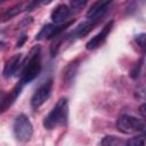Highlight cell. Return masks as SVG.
<instances>
[{"label":"cell","mask_w":146,"mask_h":146,"mask_svg":"<svg viewBox=\"0 0 146 146\" xmlns=\"http://www.w3.org/2000/svg\"><path fill=\"white\" fill-rule=\"evenodd\" d=\"M67 117H68V102L67 98L63 97L56 103L54 108L44 116L42 124L46 129L51 130L59 125L66 124Z\"/></svg>","instance_id":"obj_1"},{"label":"cell","mask_w":146,"mask_h":146,"mask_svg":"<svg viewBox=\"0 0 146 146\" xmlns=\"http://www.w3.org/2000/svg\"><path fill=\"white\" fill-rule=\"evenodd\" d=\"M42 64H41V52H40V47L35 46L31 49L29 54V58L23 67L22 75H21V83L27 84L32 82L41 72Z\"/></svg>","instance_id":"obj_2"},{"label":"cell","mask_w":146,"mask_h":146,"mask_svg":"<svg viewBox=\"0 0 146 146\" xmlns=\"http://www.w3.org/2000/svg\"><path fill=\"white\" fill-rule=\"evenodd\" d=\"M116 129L124 135H131V133H144L146 125L145 122L141 119H138L132 115H121L116 120Z\"/></svg>","instance_id":"obj_3"},{"label":"cell","mask_w":146,"mask_h":146,"mask_svg":"<svg viewBox=\"0 0 146 146\" xmlns=\"http://www.w3.org/2000/svg\"><path fill=\"white\" fill-rule=\"evenodd\" d=\"M13 131H14L15 138L18 141L25 143V141H29L33 135V125L30 119L25 114H19L16 116L14 121Z\"/></svg>","instance_id":"obj_4"},{"label":"cell","mask_w":146,"mask_h":146,"mask_svg":"<svg viewBox=\"0 0 146 146\" xmlns=\"http://www.w3.org/2000/svg\"><path fill=\"white\" fill-rule=\"evenodd\" d=\"M52 90V80L49 79L46 82H43L32 95L31 97V106L33 110H38L40 108L50 97Z\"/></svg>","instance_id":"obj_5"},{"label":"cell","mask_w":146,"mask_h":146,"mask_svg":"<svg viewBox=\"0 0 146 146\" xmlns=\"http://www.w3.org/2000/svg\"><path fill=\"white\" fill-rule=\"evenodd\" d=\"M71 23H63V24H55V23H51V24H47L44 25L40 32L36 34L35 39L36 40H48V39H54L56 38L57 35H59Z\"/></svg>","instance_id":"obj_6"},{"label":"cell","mask_w":146,"mask_h":146,"mask_svg":"<svg viewBox=\"0 0 146 146\" xmlns=\"http://www.w3.org/2000/svg\"><path fill=\"white\" fill-rule=\"evenodd\" d=\"M113 24H114L113 21H110L108 23H106V24L104 25V27L100 30V32H98L95 36H92V38L87 42L86 48H87L88 50H95V49L99 48V47L105 42V40L107 39L108 34L111 33L112 27H113Z\"/></svg>","instance_id":"obj_7"},{"label":"cell","mask_w":146,"mask_h":146,"mask_svg":"<svg viewBox=\"0 0 146 146\" xmlns=\"http://www.w3.org/2000/svg\"><path fill=\"white\" fill-rule=\"evenodd\" d=\"M114 0H97L87 11L86 17L88 19L91 21H96L98 22L100 19V17L106 13V10L108 9V7L113 3Z\"/></svg>","instance_id":"obj_8"},{"label":"cell","mask_w":146,"mask_h":146,"mask_svg":"<svg viewBox=\"0 0 146 146\" xmlns=\"http://www.w3.org/2000/svg\"><path fill=\"white\" fill-rule=\"evenodd\" d=\"M22 89H23V84L19 82L13 88V90L9 94L2 96V98L0 99V114L9 110V107H11V105L16 102V99L21 95Z\"/></svg>","instance_id":"obj_9"},{"label":"cell","mask_w":146,"mask_h":146,"mask_svg":"<svg viewBox=\"0 0 146 146\" xmlns=\"http://www.w3.org/2000/svg\"><path fill=\"white\" fill-rule=\"evenodd\" d=\"M70 15H71V11L68 6L65 3H60L54 8V10L50 14V18L55 24H63L67 21Z\"/></svg>","instance_id":"obj_10"},{"label":"cell","mask_w":146,"mask_h":146,"mask_svg":"<svg viewBox=\"0 0 146 146\" xmlns=\"http://www.w3.org/2000/svg\"><path fill=\"white\" fill-rule=\"evenodd\" d=\"M21 64H22V55L21 54L11 56L5 64V67H3V71H2L3 76L6 79H8V78L15 75V73L17 72Z\"/></svg>","instance_id":"obj_11"},{"label":"cell","mask_w":146,"mask_h":146,"mask_svg":"<svg viewBox=\"0 0 146 146\" xmlns=\"http://www.w3.org/2000/svg\"><path fill=\"white\" fill-rule=\"evenodd\" d=\"M78 67H79V59H75L73 60L72 63H70L65 71L63 72V79L65 81V83H71L73 80H74V76L76 74V71H78Z\"/></svg>","instance_id":"obj_12"},{"label":"cell","mask_w":146,"mask_h":146,"mask_svg":"<svg viewBox=\"0 0 146 146\" xmlns=\"http://www.w3.org/2000/svg\"><path fill=\"white\" fill-rule=\"evenodd\" d=\"M96 24H97V22H96V21H91V19H88V21L81 23V24L75 29L74 35H75L76 38H82V36H84V35H87V34L94 29V26H95Z\"/></svg>","instance_id":"obj_13"},{"label":"cell","mask_w":146,"mask_h":146,"mask_svg":"<svg viewBox=\"0 0 146 146\" xmlns=\"http://www.w3.org/2000/svg\"><path fill=\"white\" fill-rule=\"evenodd\" d=\"M88 0H71L70 2V11L71 14H78L80 13L87 5Z\"/></svg>","instance_id":"obj_14"},{"label":"cell","mask_w":146,"mask_h":146,"mask_svg":"<svg viewBox=\"0 0 146 146\" xmlns=\"http://www.w3.org/2000/svg\"><path fill=\"white\" fill-rule=\"evenodd\" d=\"M24 9H26V6L24 7V5L23 3H19V5H16V6H14L13 8H10L5 15H3V19H9V18H11V17H14V16H16V15H18L22 10H24Z\"/></svg>","instance_id":"obj_15"},{"label":"cell","mask_w":146,"mask_h":146,"mask_svg":"<svg viewBox=\"0 0 146 146\" xmlns=\"http://www.w3.org/2000/svg\"><path fill=\"white\" fill-rule=\"evenodd\" d=\"M100 144L102 145H125V141L119 139L115 136H106L100 141Z\"/></svg>","instance_id":"obj_16"},{"label":"cell","mask_w":146,"mask_h":146,"mask_svg":"<svg viewBox=\"0 0 146 146\" xmlns=\"http://www.w3.org/2000/svg\"><path fill=\"white\" fill-rule=\"evenodd\" d=\"M52 1L54 0H31L29 3H26V10H33V9L40 7V6L49 5Z\"/></svg>","instance_id":"obj_17"},{"label":"cell","mask_w":146,"mask_h":146,"mask_svg":"<svg viewBox=\"0 0 146 146\" xmlns=\"http://www.w3.org/2000/svg\"><path fill=\"white\" fill-rule=\"evenodd\" d=\"M125 145H131V146H144L145 145V139L144 135L138 136V137H132L131 139L125 141Z\"/></svg>","instance_id":"obj_18"},{"label":"cell","mask_w":146,"mask_h":146,"mask_svg":"<svg viewBox=\"0 0 146 146\" xmlns=\"http://www.w3.org/2000/svg\"><path fill=\"white\" fill-rule=\"evenodd\" d=\"M55 39H56V40L51 43V47H50V54H51L52 57L56 56V54H57V51H58V49H59V47H60V43H62V41H63V38L60 36V34L57 35Z\"/></svg>","instance_id":"obj_19"},{"label":"cell","mask_w":146,"mask_h":146,"mask_svg":"<svg viewBox=\"0 0 146 146\" xmlns=\"http://www.w3.org/2000/svg\"><path fill=\"white\" fill-rule=\"evenodd\" d=\"M141 66H143V59H141L139 63H137V64L135 65V67L131 70L130 76H131L132 79H138V78H139V75H140V68H141Z\"/></svg>","instance_id":"obj_20"},{"label":"cell","mask_w":146,"mask_h":146,"mask_svg":"<svg viewBox=\"0 0 146 146\" xmlns=\"http://www.w3.org/2000/svg\"><path fill=\"white\" fill-rule=\"evenodd\" d=\"M135 40L137 41V43L139 44V47L144 50V48H145V33L137 34V35H136V38H135Z\"/></svg>","instance_id":"obj_21"},{"label":"cell","mask_w":146,"mask_h":146,"mask_svg":"<svg viewBox=\"0 0 146 146\" xmlns=\"http://www.w3.org/2000/svg\"><path fill=\"white\" fill-rule=\"evenodd\" d=\"M26 40H27V36H26L25 34H24V35H22V36H21V39L17 41V44H16V47H22V44H23V43H24Z\"/></svg>","instance_id":"obj_22"},{"label":"cell","mask_w":146,"mask_h":146,"mask_svg":"<svg viewBox=\"0 0 146 146\" xmlns=\"http://www.w3.org/2000/svg\"><path fill=\"white\" fill-rule=\"evenodd\" d=\"M144 110H145V105L143 104V105L139 107V112H140V114H141L143 117H145V111H144Z\"/></svg>","instance_id":"obj_23"},{"label":"cell","mask_w":146,"mask_h":146,"mask_svg":"<svg viewBox=\"0 0 146 146\" xmlns=\"http://www.w3.org/2000/svg\"><path fill=\"white\" fill-rule=\"evenodd\" d=\"M2 96H3V92H2V90H0V99L2 98Z\"/></svg>","instance_id":"obj_24"}]
</instances>
